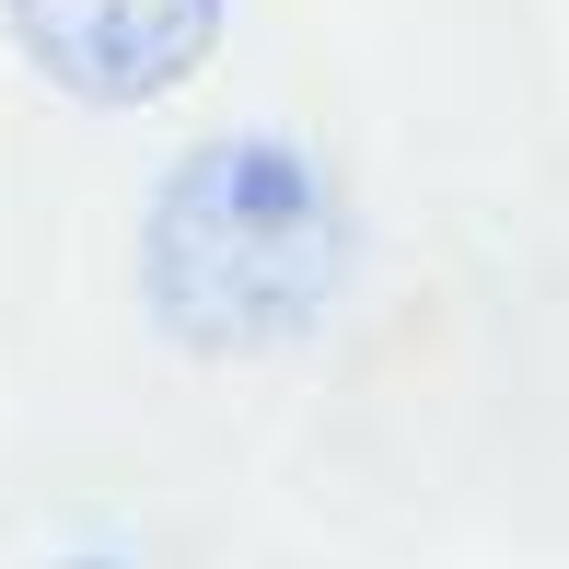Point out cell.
Returning <instances> with one entry per match:
<instances>
[{"label": "cell", "mask_w": 569, "mask_h": 569, "mask_svg": "<svg viewBox=\"0 0 569 569\" xmlns=\"http://www.w3.org/2000/svg\"><path fill=\"white\" fill-rule=\"evenodd\" d=\"M349 268L338 187L291 140H198L140 210V302L198 360H268L315 338Z\"/></svg>", "instance_id": "obj_1"}, {"label": "cell", "mask_w": 569, "mask_h": 569, "mask_svg": "<svg viewBox=\"0 0 569 569\" xmlns=\"http://www.w3.org/2000/svg\"><path fill=\"white\" fill-rule=\"evenodd\" d=\"M0 23L36 59V82L93 117L187 93L221 47V0H0Z\"/></svg>", "instance_id": "obj_2"}, {"label": "cell", "mask_w": 569, "mask_h": 569, "mask_svg": "<svg viewBox=\"0 0 569 569\" xmlns=\"http://www.w3.org/2000/svg\"><path fill=\"white\" fill-rule=\"evenodd\" d=\"M59 569H128V558H59Z\"/></svg>", "instance_id": "obj_3"}]
</instances>
